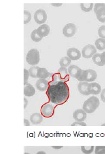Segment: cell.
Masks as SVG:
<instances>
[{
	"label": "cell",
	"mask_w": 105,
	"mask_h": 154,
	"mask_svg": "<svg viewBox=\"0 0 105 154\" xmlns=\"http://www.w3.org/2000/svg\"><path fill=\"white\" fill-rule=\"evenodd\" d=\"M52 80L49 83L46 95L51 103L59 105L66 103L69 97V87L65 82L59 80L57 74H53Z\"/></svg>",
	"instance_id": "6da1fadb"
},
{
	"label": "cell",
	"mask_w": 105,
	"mask_h": 154,
	"mask_svg": "<svg viewBox=\"0 0 105 154\" xmlns=\"http://www.w3.org/2000/svg\"><path fill=\"white\" fill-rule=\"evenodd\" d=\"M99 106V99L96 96H91L83 103V109L86 113H92L95 111Z\"/></svg>",
	"instance_id": "7a4b0ae2"
},
{
	"label": "cell",
	"mask_w": 105,
	"mask_h": 154,
	"mask_svg": "<svg viewBox=\"0 0 105 154\" xmlns=\"http://www.w3.org/2000/svg\"><path fill=\"white\" fill-rule=\"evenodd\" d=\"M40 53L36 48H32L29 50L26 56V61L30 65L35 66L40 62Z\"/></svg>",
	"instance_id": "3957f363"
},
{
	"label": "cell",
	"mask_w": 105,
	"mask_h": 154,
	"mask_svg": "<svg viewBox=\"0 0 105 154\" xmlns=\"http://www.w3.org/2000/svg\"><path fill=\"white\" fill-rule=\"evenodd\" d=\"M97 78V73L95 71L91 69L86 70H83V73L81 77L78 81L85 82H92L95 80Z\"/></svg>",
	"instance_id": "277c9868"
},
{
	"label": "cell",
	"mask_w": 105,
	"mask_h": 154,
	"mask_svg": "<svg viewBox=\"0 0 105 154\" xmlns=\"http://www.w3.org/2000/svg\"><path fill=\"white\" fill-rule=\"evenodd\" d=\"M34 18L35 22L39 24L45 23L48 19V14L45 10L39 9L37 10L34 15Z\"/></svg>",
	"instance_id": "5b68a950"
},
{
	"label": "cell",
	"mask_w": 105,
	"mask_h": 154,
	"mask_svg": "<svg viewBox=\"0 0 105 154\" xmlns=\"http://www.w3.org/2000/svg\"><path fill=\"white\" fill-rule=\"evenodd\" d=\"M40 111L42 116L46 118H50L54 114V107L51 103H46L42 106Z\"/></svg>",
	"instance_id": "8992f818"
},
{
	"label": "cell",
	"mask_w": 105,
	"mask_h": 154,
	"mask_svg": "<svg viewBox=\"0 0 105 154\" xmlns=\"http://www.w3.org/2000/svg\"><path fill=\"white\" fill-rule=\"evenodd\" d=\"M77 32L76 26L73 23H68L64 26L63 29V34L67 38L73 36Z\"/></svg>",
	"instance_id": "52a82bcc"
},
{
	"label": "cell",
	"mask_w": 105,
	"mask_h": 154,
	"mask_svg": "<svg viewBox=\"0 0 105 154\" xmlns=\"http://www.w3.org/2000/svg\"><path fill=\"white\" fill-rule=\"evenodd\" d=\"M96 48L94 45L88 44L85 46L82 50V56L85 58H90L96 54Z\"/></svg>",
	"instance_id": "ba28073f"
},
{
	"label": "cell",
	"mask_w": 105,
	"mask_h": 154,
	"mask_svg": "<svg viewBox=\"0 0 105 154\" xmlns=\"http://www.w3.org/2000/svg\"><path fill=\"white\" fill-rule=\"evenodd\" d=\"M68 72L70 77L79 80L83 73V70L76 65H71L68 67Z\"/></svg>",
	"instance_id": "9c48e42d"
},
{
	"label": "cell",
	"mask_w": 105,
	"mask_h": 154,
	"mask_svg": "<svg viewBox=\"0 0 105 154\" xmlns=\"http://www.w3.org/2000/svg\"><path fill=\"white\" fill-rule=\"evenodd\" d=\"M67 55L68 57L71 60L76 61L79 60L81 57V52L77 48H69L68 49L67 51Z\"/></svg>",
	"instance_id": "30bf717a"
},
{
	"label": "cell",
	"mask_w": 105,
	"mask_h": 154,
	"mask_svg": "<svg viewBox=\"0 0 105 154\" xmlns=\"http://www.w3.org/2000/svg\"><path fill=\"white\" fill-rule=\"evenodd\" d=\"M56 74L57 75L58 78L60 81L66 83V82L69 80V75L68 69L66 68V67H60L58 69L57 73Z\"/></svg>",
	"instance_id": "8fae6325"
},
{
	"label": "cell",
	"mask_w": 105,
	"mask_h": 154,
	"mask_svg": "<svg viewBox=\"0 0 105 154\" xmlns=\"http://www.w3.org/2000/svg\"><path fill=\"white\" fill-rule=\"evenodd\" d=\"M73 116L76 122H84L87 117V113L83 109H78L74 112Z\"/></svg>",
	"instance_id": "7c38bea8"
},
{
	"label": "cell",
	"mask_w": 105,
	"mask_h": 154,
	"mask_svg": "<svg viewBox=\"0 0 105 154\" xmlns=\"http://www.w3.org/2000/svg\"><path fill=\"white\" fill-rule=\"evenodd\" d=\"M36 88L38 90L41 91H45L47 90L49 87V82L46 79H39L36 81L35 84Z\"/></svg>",
	"instance_id": "4fadbf2b"
},
{
	"label": "cell",
	"mask_w": 105,
	"mask_h": 154,
	"mask_svg": "<svg viewBox=\"0 0 105 154\" xmlns=\"http://www.w3.org/2000/svg\"><path fill=\"white\" fill-rule=\"evenodd\" d=\"M88 91L90 95H98L99 94L101 93V87L99 84L97 83H91L89 84Z\"/></svg>",
	"instance_id": "5bb4252c"
},
{
	"label": "cell",
	"mask_w": 105,
	"mask_h": 154,
	"mask_svg": "<svg viewBox=\"0 0 105 154\" xmlns=\"http://www.w3.org/2000/svg\"><path fill=\"white\" fill-rule=\"evenodd\" d=\"M88 87L89 83L85 82H80L78 84V89L80 93L83 95L88 96L90 94L88 91Z\"/></svg>",
	"instance_id": "9a60e30c"
},
{
	"label": "cell",
	"mask_w": 105,
	"mask_h": 154,
	"mask_svg": "<svg viewBox=\"0 0 105 154\" xmlns=\"http://www.w3.org/2000/svg\"><path fill=\"white\" fill-rule=\"evenodd\" d=\"M37 31L39 34L42 38L46 37L50 32V27L48 24H44L39 27L37 29Z\"/></svg>",
	"instance_id": "2e32d148"
},
{
	"label": "cell",
	"mask_w": 105,
	"mask_h": 154,
	"mask_svg": "<svg viewBox=\"0 0 105 154\" xmlns=\"http://www.w3.org/2000/svg\"><path fill=\"white\" fill-rule=\"evenodd\" d=\"M52 75L53 74L49 73L45 68L39 67L37 73V78L39 79H46L47 78H49L52 77Z\"/></svg>",
	"instance_id": "e0dca14e"
},
{
	"label": "cell",
	"mask_w": 105,
	"mask_h": 154,
	"mask_svg": "<svg viewBox=\"0 0 105 154\" xmlns=\"http://www.w3.org/2000/svg\"><path fill=\"white\" fill-rule=\"evenodd\" d=\"M35 94V89L30 84H26L24 86V95L27 97L34 96Z\"/></svg>",
	"instance_id": "ac0fdd59"
},
{
	"label": "cell",
	"mask_w": 105,
	"mask_h": 154,
	"mask_svg": "<svg viewBox=\"0 0 105 154\" xmlns=\"http://www.w3.org/2000/svg\"><path fill=\"white\" fill-rule=\"evenodd\" d=\"M43 121V117L42 114L39 113H34L30 116V122L34 125H39Z\"/></svg>",
	"instance_id": "d6986e66"
},
{
	"label": "cell",
	"mask_w": 105,
	"mask_h": 154,
	"mask_svg": "<svg viewBox=\"0 0 105 154\" xmlns=\"http://www.w3.org/2000/svg\"><path fill=\"white\" fill-rule=\"evenodd\" d=\"M92 61L95 64L99 66H103L104 64L102 62V55L101 54H96L92 57Z\"/></svg>",
	"instance_id": "ffe728a7"
},
{
	"label": "cell",
	"mask_w": 105,
	"mask_h": 154,
	"mask_svg": "<svg viewBox=\"0 0 105 154\" xmlns=\"http://www.w3.org/2000/svg\"><path fill=\"white\" fill-rule=\"evenodd\" d=\"M96 48H97L100 51L105 50V39L99 38L97 39L95 42Z\"/></svg>",
	"instance_id": "44dd1931"
},
{
	"label": "cell",
	"mask_w": 105,
	"mask_h": 154,
	"mask_svg": "<svg viewBox=\"0 0 105 154\" xmlns=\"http://www.w3.org/2000/svg\"><path fill=\"white\" fill-rule=\"evenodd\" d=\"M96 17L99 22L101 23L105 22V7L99 10L96 13Z\"/></svg>",
	"instance_id": "7402d4cb"
},
{
	"label": "cell",
	"mask_w": 105,
	"mask_h": 154,
	"mask_svg": "<svg viewBox=\"0 0 105 154\" xmlns=\"http://www.w3.org/2000/svg\"><path fill=\"white\" fill-rule=\"evenodd\" d=\"M31 38L33 42H40L43 38L39 34L37 29H35L31 33Z\"/></svg>",
	"instance_id": "603a6c76"
},
{
	"label": "cell",
	"mask_w": 105,
	"mask_h": 154,
	"mask_svg": "<svg viewBox=\"0 0 105 154\" xmlns=\"http://www.w3.org/2000/svg\"><path fill=\"white\" fill-rule=\"evenodd\" d=\"M72 60L68 57H63L62 58L60 61V67H69L71 63Z\"/></svg>",
	"instance_id": "cb8c5ba5"
},
{
	"label": "cell",
	"mask_w": 105,
	"mask_h": 154,
	"mask_svg": "<svg viewBox=\"0 0 105 154\" xmlns=\"http://www.w3.org/2000/svg\"><path fill=\"white\" fill-rule=\"evenodd\" d=\"M94 4L93 3H81L80 8L83 11L85 12H89L91 11L93 8Z\"/></svg>",
	"instance_id": "d4e9b609"
},
{
	"label": "cell",
	"mask_w": 105,
	"mask_h": 154,
	"mask_svg": "<svg viewBox=\"0 0 105 154\" xmlns=\"http://www.w3.org/2000/svg\"><path fill=\"white\" fill-rule=\"evenodd\" d=\"M94 146H81V150L84 154H91L94 150Z\"/></svg>",
	"instance_id": "484cf974"
},
{
	"label": "cell",
	"mask_w": 105,
	"mask_h": 154,
	"mask_svg": "<svg viewBox=\"0 0 105 154\" xmlns=\"http://www.w3.org/2000/svg\"><path fill=\"white\" fill-rule=\"evenodd\" d=\"M32 20V15L31 13L28 11H24V24H26L29 23Z\"/></svg>",
	"instance_id": "4316f807"
},
{
	"label": "cell",
	"mask_w": 105,
	"mask_h": 154,
	"mask_svg": "<svg viewBox=\"0 0 105 154\" xmlns=\"http://www.w3.org/2000/svg\"><path fill=\"white\" fill-rule=\"evenodd\" d=\"M39 67H32L29 69V75L30 77L34 78H37V73L38 71Z\"/></svg>",
	"instance_id": "83f0119b"
},
{
	"label": "cell",
	"mask_w": 105,
	"mask_h": 154,
	"mask_svg": "<svg viewBox=\"0 0 105 154\" xmlns=\"http://www.w3.org/2000/svg\"><path fill=\"white\" fill-rule=\"evenodd\" d=\"M98 34H99L100 38L105 39V26H102L99 28L98 30Z\"/></svg>",
	"instance_id": "f1b7e54d"
},
{
	"label": "cell",
	"mask_w": 105,
	"mask_h": 154,
	"mask_svg": "<svg viewBox=\"0 0 105 154\" xmlns=\"http://www.w3.org/2000/svg\"><path fill=\"white\" fill-rule=\"evenodd\" d=\"M29 76L30 75H29V71L24 68V85L28 83V81Z\"/></svg>",
	"instance_id": "f546056e"
},
{
	"label": "cell",
	"mask_w": 105,
	"mask_h": 154,
	"mask_svg": "<svg viewBox=\"0 0 105 154\" xmlns=\"http://www.w3.org/2000/svg\"><path fill=\"white\" fill-rule=\"evenodd\" d=\"M104 7H105V4H104V3H96L95 5V7H94L95 13H96V12L99 10L101 9L102 8H104Z\"/></svg>",
	"instance_id": "4dcf8cb0"
},
{
	"label": "cell",
	"mask_w": 105,
	"mask_h": 154,
	"mask_svg": "<svg viewBox=\"0 0 105 154\" xmlns=\"http://www.w3.org/2000/svg\"><path fill=\"white\" fill-rule=\"evenodd\" d=\"M72 126H86V124L84 122H75L72 124Z\"/></svg>",
	"instance_id": "1f68e13d"
},
{
	"label": "cell",
	"mask_w": 105,
	"mask_h": 154,
	"mask_svg": "<svg viewBox=\"0 0 105 154\" xmlns=\"http://www.w3.org/2000/svg\"><path fill=\"white\" fill-rule=\"evenodd\" d=\"M105 149V146H97L95 147V154H97L99 152L101 151L103 149Z\"/></svg>",
	"instance_id": "d6a6232c"
},
{
	"label": "cell",
	"mask_w": 105,
	"mask_h": 154,
	"mask_svg": "<svg viewBox=\"0 0 105 154\" xmlns=\"http://www.w3.org/2000/svg\"><path fill=\"white\" fill-rule=\"evenodd\" d=\"M101 99L102 101L105 103V88L102 90L101 93Z\"/></svg>",
	"instance_id": "836d02e7"
},
{
	"label": "cell",
	"mask_w": 105,
	"mask_h": 154,
	"mask_svg": "<svg viewBox=\"0 0 105 154\" xmlns=\"http://www.w3.org/2000/svg\"><path fill=\"white\" fill-rule=\"evenodd\" d=\"M24 126H29L30 125V122L28 119H24Z\"/></svg>",
	"instance_id": "e575fe53"
},
{
	"label": "cell",
	"mask_w": 105,
	"mask_h": 154,
	"mask_svg": "<svg viewBox=\"0 0 105 154\" xmlns=\"http://www.w3.org/2000/svg\"><path fill=\"white\" fill-rule=\"evenodd\" d=\"M28 100L24 97V109H26V107L28 105Z\"/></svg>",
	"instance_id": "d590c367"
},
{
	"label": "cell",
	"mask_w": 105,
	"mask_h": 154,
	"mask_svg": "<svg viewBox=\"0 0 105 154\" xmlns=\"http://www.w3.org/2000/svg\"><path fill=\"white\" fill-rule=\"evenodd\" d=\"M101 55H102V62H103V63L104 65H105V51L103 52V53L101 54Z\"/></svg>",
	"instance_id": "8d00e7d4"
},
{
	"label": "cell",
	"mask_w": 105,
	"mask_h": 154,
	"mask_svg": "<svg viewBox=\"0 0 105 154\" xmlns=\"http://www.w3.org/2000/svg\"><path fill=\"white\" fill-rule=\"evenodd\" d=\"M52 148H54L55 150H59L61 148H63L62 146H52Z\"/></svg>",
	"instance_id": "74e56055"
},
{
	"label": "cell",
	"mask_w": 105,
	"mask_h": 154,
	"mask_svg": "<svg viewBox=\"0 0 105 154\" xmlns=\"http://www.w3.org/2000/svg\"><path fill=\"white\" fill-rule=\"evenodd\" d=\"M51 5H52V6L54 7H60L62 5V3H57H57H52Z\"/></svg>",
	"instance_id": "f35d334b"
},
{
	"label": "cell",
	"mask_w": 105,
	"mask_h": 154,
	"mask_svg": "<svg viewBox=\"0 0 105 154\" xmlns=\"http://www.w3.org/2000/svg\"><path fill=\"white\" fill-rule=\"evenodd\" d=\"M97 154H105V149H103L101 151H100Z\"/></svg>",
	"instance_id": "ab89813d"
},
{
	"label": "cell",
	"mask_w": 105,
	"mask_h": 154,
	"mask_svg": "<svg viewBox=\"0 0 105 154\" xmlns=\"http://www.w3.org/2000/svg\"><path fill=\"white\" fill-rule=\"evenodd\" d=\"M36 154H46L44 151H39Z\"/></svg>",
	"instance_id": "60d3db41"
},
{
	"label": "cell",
	"mask_w": 105,
	"mask_h": 154,
	"mask_svg": "<svg viewBox=\"0 0 105 154\" xmlns=\"http://www.w3.org/2000/svg\"><path fill=\"white\" fill-rule=\"evenodd\" d=\"M102 126H105V123H104V124H103V125H102Z\"/></svg>",
	"instance_id": "b9f144b4"
},
{
	"label": "cell",
	"mask_w": 105,
	"mask_h": 154,
	"mask_svg": "<svg viewBox=\"0 0 105 154\" xmlns=\"http://www.w3.org/2000/svg\"><path fill=\"white\" fill-rule=\"evenodd\" d=\"M24 154H29V153H28V152H25V153H24Z\"/></svg>",
	"instance_id": "7bdbcfd3"
},
{
	"label": "cell",
	"mask_w": 105,
	"mask_h": 154,
	"mask_svg": "<svg viewBox=\"0 0 105 154\" xmlns=\"http://www.w3.org/2000/svg\"></svg>",
	"instance_id": "ee69618b"
}]
</instances>
